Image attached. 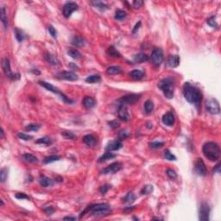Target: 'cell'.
<instances>
[{"instance_id":"1","label":"cell","mask_w":221,"mask_h":221,"mask_svg":"<svg viewBox=\"0 0 221 221\" xmlns=\"http://www.w3.org/2000/svg\"><path fill=\"white\" fill-rule=\"evenodd\" d=\"M183 94L184 97L191 104L199 106L202 99V94L200 91L195 86H192L188 82H186L183 86Z\"/></svg>"},{"instance_id":"2","label":"cell","mask_w":221,"mask_h":221,"mask_svg":"<svg viewBox=\"0 0 221 221\" xmlns=\"http://www.w3.org/2000/svg\"><path fill=\"white\" fill-rule=\"evenodd\" d=\"M88 212H91L92 213L93 216L96 217H103V216H107L112 213L111 206L107 203H98V204H92V205H88L80 215V219Z\"/></svg>"},{"instance_id":"3","label":"cell","mask_w":221,"mask_h":221,"mask_svg":"<svg viewBox=\"0 0 221 221\" xmlns=\"http://www.w3.org/2000/svg\"><path fill=\"white\" fill-rule=\"evenodd\" d=\"M202 151L204 156L211 162H216L220 156V148L217 143L207 142L203 145Z\"/></svg>"},{"instance_id":"4","label":"cell","mask_w":221,"mask_h":221,"mask_svg":"<svg viewBox=\"0 0 221 221\" xmlns=\"http://www.w3.org/2000/svg\"><path fill=\"white\" fill-rule=\"evenodd\" d=\"M158 87L163 91L164 96L172 98L174 93V80L171 77H167L158 82Z\"/></svg>"},{"instance_id":"5","label":"cell","mask_w":221,"mask_h":221,"mask_svg":"<svg viewBox=\"0 0 221 221\" xmlns=\"http://www.w3.org/2000/svg\"><path fill=\"white\" fill-rule=\"evenodd\" d=\"M38 83L42 86L44 88H46L47 90L49 91V92H53V93H55V94H58V95H60L61 96V99L66 102V103H67V104H73L74 103V101L73 100H71V99H69V98H67L66 97V95H64L61 91L58 89L57 87H55V86H53L52 84H50L49 82H46V81H39Z\"/></svg>"},{"instance_id":"6","label":"cell","mask_w":221,"mask_h":221,"mask_svg":"<svg viewBox=\"0 0 221 221\" xmlns=\"http://www.w3.org/2000/svg\"><path fill=\"white\" fill-rule=\"evenodd\" d=\"M2 67H3V71L5 74V76L10 79V80H17L20 78V74H13L11 72L10 69V62L9 58L4 57L2 61Z\"/></svg>"},{"instance_id":"7","label":"cell","mask_w":221,"mask_h":221,"mask_svg":"<svg viewBox=\"0 0 221 221\" xmlns=\"http://www.w3.org/2000/svg\"><path fill=\"white\" fill-rule=\"evenodd\" d=\"M141 98V94H128L123 96L118 100V105H122V106H127V105H133L137 103Z\"/></svg>"},{"instance_id":"8","label":"cell","mask_w":221,"mask_h":221,"mask_svg":"<svg viewBox=\"0 0 221 221\" xmlns=\"http://www.w3.org/2000/svg\"><path fill=\"white\" fill-rule=\"evenodd\" d=\"M206 111L213 115L219 114L220 112V107L219 102L215 98H209L205 102Z\"/></svg>"},{"instance_id":"9","label":"cell","mask_w":221,"mask_h":221,"mask_svg":"<svg viewBox=\"0 0 221 221\" xmlns=\"http://www.w3.org/2000/svg\"><path fill=\"white\" fill-rule=\"evenodd\" d=\"M210 211H211V209H210V206L208 205V203H206V202L201 203V205L200 206V210H199V219H200V220H209Z\"/></svg>"},{"instance_id":"10","label":"cell","mask_w":221,"mask_h":221,"mask_svg":"<svg viewBox=\"0 0 221 221\" xmlns=\"http://www.w3.org/2000/svg\"><path fill=\"white\" fill-rule=\"evenodd\" d=\"M163 51L161 49H155L152 53H151V56H150V60L152 61V63L156 66H160L163 61Z\"/></svg>"},{"instance_id":"11","label":"cell","mask_w":221,"mask_h":221,"mask_svg":"<svg viewBox=\"0 0 221 221\" xmlns=\"http://www.w3.org/2000/svg\"><path fill=\"white\" fill-rule=\"evenodd\" d=\"M79 9V5L74 2H67L63 6V16L68 18L72 13Z\"/></svg>"},{"instance_id":"12","label":"cell","mask_w":221,"mask_h":221,"mask_svg":"<svg viewBox=\"0 0 221 221\" xmlns=\"http://www.w3.org/2000/svg\"><path fill=\"white\" fill-rule=\"evenodd\" d=\"M122 169V163L119 162H116L110 164L109 166H107L106 168H105L102 171L101 174H116L118 171H120Z\"/></svg>"},{"instance_id":"13","label":"cell","mask_w":221,"mask_h":221,"mask_svg":"<svg viewBox=\"0 0 221 221\" xmlns=\"http://www.w3.org/2000/svg\"><path fill=\"white\" fill-rule=\"evenodd\" d=\"M118 115L120 120L123 122H127L130 120L131 116L128 112V109L126 106H122V105H118Z\"/></svg>"},{"instance_id":"14","label":"cell","mask_w":221,"mask_h":221,"mask_svg":"<svg viewBox=\"0 0 221 221\" xmlns=\"http://www.w3.org/2000/svg\"><path fill=\"white\" fill-rule=\"evenodd\" d=\"M56 78L60 79V80L69 81H75L78 80V76L74 74V73L70 72V71H62V72H60L56 75Z\"/></svg>"},{"instance_id":"15","label":"cell","mask_w":221,"mask_h":221,"mask_svg":"<svg viewBox=\"0 0 221 221\" xmlns=\"http://www.w3.org/2000/svg\"><path fill=\"white\" fill-rule=\"evenodd\" d=\"M194 169H195V171L199 174V175H201V176H205L207 174V170H206V168H205V163L204 161L201 159V158H198L197 161L195 162L194 164Z\"/></svg>"},{"instance_id":"16","label":"cell","mask_w":221,"mask_h":221,"mask_svg":"<svg viewBox=\"0 0 221 221\" xmlns=\"http://www.w3.org/2000/svg\"><path fill=\"white\" fill-rule=\"evenodd\" d=\"M123 146L121 140H114L110 142L106 147V151H114V150H118L119 149H121Z\"/></svg>"},{"instance_id":"17","label":"cell","mask_w":221,"mask_h":221,"mask_svg":"<svg viewBox=\"0 0 221 221\" xmlns=\"http://www.w3.org/2000/svg\"><path fill=\"white\" fill-rule=\"evenodd\" d=\"M163 123L167 126H173L174 123V116L171 112H168L163 116Z\"/></svg>"},{"instance_id":"18","label":"cell","mask_w":221,"mask_h":221,"mask_svg":"<svg viewBox=\"0 0 221 221\" xmlns=\"http://www.w3.org/2000/svg\"><path fill=\"white\" fill-rule=\"evenodd\" d=\"M82 105L86 109H92L93 107L96 106V101L92 97L86 96L82 100Z\"/></svg>"},{"instance_id":"19","label":"cell","mask_w":221,"mask_h":221,"mask_svg":"<svg viewBox=\"0 0 221 221\" xmlns=\"http://www.w3.org/2000/svg\"><path fill=\"white\" fill-rule=\"evenodd\" d=\"M168 64L170 67H176L180 64V56L178 55H170L168 59Z\"/></svg>"},{"instance_id":"20","label":"cell","mask_w":221,"mask_h":221,"mask_svg":"<svg viewBox=\"0 0 221 221\" xmlns=\"http://www.w3.org/2000/svg\"><path fill=\"white\" fill-rule=\"evenodd\" d=\"M82 140H83V143H86V145L91 146V147H92V146H94L96 144V138H95V137L92 136V135H91V134L84 136Z\"/></svg>"},{"instance_id":"21","label":"cell","mask_w":221,"mask_h":221,"mask_svg":"<svg viewBox=\"0 0 221 221\" xmlns=\"http://www.w3.org/2000/svg\"><path fill=\"white\" fill-rule=\"evenodd\" d=\"M39 182H40V185L43 188H49V187L53 186V184H54L53 180H51L50 178H49V177L45 176V175H41L40 176Z\"/></svg>"},{"instance_id":"22","label":"cell","mask_w":221,"mask_h":221,"mask_svg":"<svg viewBox=\"0 0 221 221\" xmlns=\"http://www.w3.org/2000/svg\"><path fill=\"white\" fill-rule=\"evenodd\" d=\"M130 77L132 78L133 80H136V81H138L141 80L144 77V72L142 71V70H138V69H136V70H133L129 73Z\"/></svg>"},{"instance_id":"23","label":"cell","mask_w":221,"mask_h":221,"mask_svg":"<svg viewBox=\"0 0 221 221\" xmlns=\"http://www.w3.org/2000/svg\"><path fill=\"white\" fill-rule=\"evenodd\" d=\"M149 60V57L146 54H143V53L137 54L134 57V61L137 62V63H143V62L147 61Z\"/></svg>"},{"instance_id":"24","label":"cell","mask_w":221,"mask_h":221,"mask_svg":"<svg viewBox=\"0 0 221 221\" xmlns=\"http://www.w3.org/2000/svg\"><path fill=\"white\" fill-rule=\"evenodd\" d=\"M121 73H122V68L118 66H112V67H109L106 69V74L109 75L119 74Z\"/></svg>"},{"instance_id":"25","label":"cell","mask_w":221,"mask_h":221,"mask_svg":"<svg viewBox=\"0 0 221 221\" xmlns=\"http://www.w3.org/2000/svg\"><path fill=\"white\" fill-rule=\"evenodd\" d=\"M44 57L46 59V61L49 62V64H51V65L57 66L60 64L59 60H58L57 58L55 57V55H51V54H46V55H44Z\"/></svg>"},{"instance_id":"26","label":"cell","mask_w":221,"mask_h":221,"mask_svg":"<svg viewBox=\"0 0 221 221\" xmlns=\"http://www.w3.org/2000/svg\"><path fill=\"white\" fill-rule=\"evenodd\" d=\"M22 158H23L24 161L27 162V163H38L37 157L32 155V154H29V153L24 154V155H23Z\"/></svg>"},{"instance_id":"27","label":"cell","mask_w":221,"mask_h":221,"mask_svg":"<svg viewBox=\"0 0 221 221\" xmlns=\"http://www.w3.org/2000/svg\"><path fill=\"white\" fill-rule=\"evenodd\" d=\"M117 156L116 154H113L112 152L111 151H106L103 156H101L99 158H98V163H103V162H106V161H108L110 159H113Z\"/></svg>"},{"instance_id":"28","label":"cell","mask_w":221,"mask_h":221,"mask_svg":"<svg viewBox=\"0 0 221 221\" xmlns=\"http://www.w3.org/2000/svg\"><path fill=\"white\" fill-rule=\"evenodd\" d=\"M1 21H2V24L4 25V29H8V18H7V15H6V10L5 8L3 6L1 7Z\"/></svg>"},{"instance_id":"29","label":"cell","mask_w":221,"mask_h":221,"mask_svg":"<svg viewBox=\"0 0 221 221\" xmlns=\"http://www.w3.org/2000/svg\"><path fill=\"white\" fill-rule=\"evenodd\" d=\"M107 54H108V55L109 56H111V57H113V58H121L122 57V55H121V54L117 50V49H115L113 46H111V47H109L108 49H107Z\"/></svg>"},{"instance_id":"30","label":"cell","mask_w":221,"mask_h":221,"mask_svg":"<svg viewBox=\"0 0 221 221\" xmlns=\"http://www.w3.org/2000/svg\"><path fill=\"white\" fill-rule=\"evenodd\" d=\"M143 108H144V112L147 114H150L154 110V103L151 100H147L143 105Z\"/></svg>"},{"instance_id":"31","label":"cell","mask_w":221,"mask_h":221,"mask_svg":"<svg viewBox=\"0 0 221 221\" xmlns=\"http://www.w3.org/2000/svg\"><path fill=\"white\" fill-rule=\"evenodd\" d=\"M91 4H92L94 7L99 9L101 10H106L109 8L107 4H106L105 3H103L101 1H92L91 2Z\"/></svg>"},{"instance_id":"32","label":"cell","mask_w":221,"mask_h":221,"mask_svg":"<svg viewBox=\"0 0 221 221\" xmlns=\"http://www.w3.org/2000/svg\"><path fill=\"white\" fill-rule=\"evenodd\" d=\"M86 81L87 83H98V82L101 81V77L99 74H92L88 76L86 79Z\"/></svg>"},{"instance_id":"33","label":"cell","mask_w":221,"mask_h":221,"mask_svg":"<svg viewBox=\"0 0 221 221\" xmlns=\"http://www.w3.org/2000/svg\"><path fill=\"white\" fill-rule=\"evenodd\" d=\"M72 43L73 45L76 46V47H83L86 43L85 40L82 38V37H80V36H74L72 40Z\"/></svg>"},{"instance_id":"34","label":"cell","mask_w":221,"mask_h":221,"mask_svg":"<svg viewBox=\"0 0 221 221\" xmlns=\"http://www.w3.org/2000/svg\"><path fill=\"white\" fill-rule=\"evenodd\" d=\"M67 54H68L69 56H71V57L74 58V59H76V60L81 58V54L77 49H70L67 51Z\"/></svg>"},{"instance_id":"35","label":"cell","mask_w":221,"mask_h":221,"mask_svg":"<svg viewBox=\"0 0 221 221\" xmlns=\"http://www.w3.org/2000/svg\"><path fill=\"white\" fill-rule=\"evenodd\" d=\"M123 200L124 202H127V203H133L135 200H136V196H135V194L132 193V192H130V193H128L125 196L123 197Z\"/></svg>"},{"instance_id":"36","label":"cell","mask_w":221,"mask_h":221,"mask_svg":"<svg viewBox=\"0 0 221 221\" xmlns=\"http://www.w3.org/2000/svg\"><path fill=\"white\" fill-rule=\"evenodd\" d=\"M36 143H41V144H45V145H50L53 143V140L51 139L49 137H41L39 139L35 141Z\"/></svg>"},{"instance_id":"37","label":"cell","mask_w":221,"mask_h":221,"mask_svg":"<svg viewBox=\"0 0 221 221\" xmlns=\"http://www.w3.org/2000/svg\"><path fill=\"white\" fill-rule=\"evenodd\" d=\"M115 19L116 20H123V18L126 17V12L123 10H116V13H115Z\"/></svg>"},{"instance_id":"38","label":"cell","mask_w":221,"mask_h":221,"mask_svg":"<svg viewBox=\"0 0 221 221\" xmlns=\"http://www.w3.org/2000/svg\"><path fill=\"white\" fill-rule=\"evenodd\" d=\"M153 190H154V188H153L152 185H145V186H143V188H142L140 193L143 195H144V194H151L153 192Z\"/></svg>"},{"instance_id":"39","label":"cell","mask_w":221,"mask_h":221,"mask_svg":"<svg viewBox=\"0 0 221 221\" xmlns=\"http://www.w3.org/2000/svg\"><path fill=\"white\" fill-rule=\"evenodd\" d=\"M60 159H61V156H47V157H45V158H44L43 163L46 164L51 163H54V162L59 161Z\"/></svg>"},{"instance_id":"40","label":"cell","mask_w":221,"mask_h":221,"mask_svg":"<svg viewBox=\"0 0 221 221\" xmlns=\"http://www.w3.org/2000/svg\"><path fill=\"white\" fill-rule=\"evenodd\" d=\"M15 35H16V38L18 42H22V41H24V32L21 30L16 28L15 29Z\"/></svg>"},{"instance_id":"41","label":"cell","mask_w":221,"mask_h":221,"mask_svg":"<svg viewBox=\"0 0 221 221\" xmlns=\"http://www.w3.org/2000/svg\"><path fill=\"white\" fill-rule=\"evenodd\" d=\"M41 128V125L38 123H30L25 127V130L28 131H37Z\"/></svg>"},{"instance_id":"42","label":"cell","mask_w":221,"mask_h":221,"mask_svg":"<svg viewBox=\"0 0 221 221\" xmlns=\"http://www.w3.org/2000/svg\"><path fill=\"white\" fill-rule=\"evenodd\" d=\"M7 177H8V169L6 168H4L0 171V180H1V182H4L5 180H7Z\"/></svg>"},{"instance_id":"43","label":"cell","mask_w":221,"mask_h":221,"mask_svg":"<svg viewBox=\"0 0 221 221\" xmlns=\"http://www.w3.org/2000/svg\"><path fill=\"white\" fill-rule=\"evenodd\" d=\"M61 135H62L65 138H67V139H72V140L76 139V136L74 135L73 132H71V131H61Z\"/></svg>"},{"instance_id":"44","label":"cell","mask_w":221,"mask_h":221,"mask_svg":"<svg viewBox=\"0 0 221 221\" xmlns=\"http://www.w3.org/2000/svg\"><path fill=\"white\" fill-rule=\"evenodd\" d=\"M164 156L169 161H176V156H174V155H173L169 149H166L164 151Z\"/></svg>"},{"instance_id":"45","label":"cell","mask_w":221,"mask_h":221,"mask_svg":"<svg viewBox=\"0 0 221 221\" xmlns=\"http://www.w3.org/2000/svg\"><path fill=\"white\" fill-rule=\"evenodd\" d=\"M129 136H130L129 132L127 131H125V130H122V131H120L118 132V138H119V140L126 139V138L129 137Z\"/></svg>"},{"instance_id":"46","label":"cell","mask_w":221,"mask_h":221,"mask_svg":"<svg viewBox=\"0 0 221 221\" xmlns=\"http://www.w3.org/2000/svg\"><path fill=\"white\" fill-rule=\"evenodd\" d=\"M206 23H207V24L210 25V26L213 27V28L218 27V24H217V22H216L215 16H211L210 18H208V19L206 20Z\"/></svg>"},{"instance_id":"47","label":"cell","mask_w":221,"mask_h":221,"mask_svg":"<svg viewBox=\"0 0 221 221\" xmlns=\"http://www.w3.org/2000/svg\"><path fill=\"white\" fill-rule=\"evenodd\" d=\"M17 137L22 140H24V141H29V140H31L33 138L32 136H30L28 134H25V133H18L17 134Z\"/></svg>"},{"instance_id":"48","label":"cell","mask_w":221,"mask_h":221,"mask_svg":"<svg viewBox=\"0 0 221 221\" xmlns=\"http://www.w3.org/2000/svg\"><path fill=\"white\" fill-rule=\"evenodd\" d=\"M166 174H167V175H168L170 179H175V178L177 177V174H176V172H175L174 170H173V169H169L166 170Z\"/></svg>"},{"instance_id":"49","label":"cell","mask_w":221,"mask_h":221,"mask_svg":"<svg viewBox=\"0 0 221 221\" xmlns=\"http://www.w3.org/2000/svg\"><path fill=\"white\" fill-rule=\"evenodd\" d=\"M48 30H49V34L51 35L52 37H54V38H56L57 37V31H56V30L52 25H49V27H48Z\"/></svg>"},{"instance_id":"50","label":"cell","mask_w":221,"mask_h":221,"mask_svg":"<svg viewBox=\"0 0 221 221\" xmlns=\"http://www.w3.org/2000/svg\"><path fill=\"white\" fill-rule=\"evenodd\" d=\"M112 188V186L111 185H108V184H106V185H104V186H102V187H100V188H99V192H100V194H106L107 192L109 191V189Z\"/></svg>"},{"instance_id":"51","label":"cell","mask_w":221,"mask_h":221,"mask_svg":"<svg viewBox=\"0 0 221 221\" xmlns=\"http://www.w3.org/2000/svg\"><path fill=\"white\" fill-rule=\"evenodd\" d=\"M149 145L153 149H159V148H162L163 146L164 143L163 142H153V143H150Z\"/></svg>"},{"instance_id":"52","label":"cell","mask_w":221,"mask_h":221,"mask_svg":"<svg viewBox=\"0 0 221 221\" xmlns=\"http://www.w3.org/2000/svg\"><path fill=\"white\" fill-rule=\"evenodd\" d=\"M43 211L47 215H52L53 213H55V208L53 206H46V207L43 208Z\"/></svg>"},{"instance_id":"53","label":"cell","mask_w":221,"mask_h":221,"mask_svg":"<svg viewBox=\"0 0 221 221\" xmlns=\"http://www.w3.org/2000/svg\"><path fill=\"white\" fill-rule=\"evenodd\" d=\"M16 198L18 200H30V197L24 193H17L16 194Z\"/></svg>"},{"instance_id":"54","label":"cell","mask_w":221,"mask_h":221,"mask_svg":"<svg viewBox=\"0 0 221 221\" xmlns=\"http://www.w3.org/2000/svg\"><path fill=\"white\" fill-rule=\"evenodd\" d=\"M143 4V1H141V0H136V1H134L133 3H132V5H133V7L136 9L139 8L141 7L142 5Z\"/></svg>"},{"instance_id":"55","label":"cell","mask_w":221,"mask_h":221,"mask_svg":"<svg viewBox=\"0 0 221 221\" xmlns=\"http://www.w3.org/2000/svg\"><path fill=\"white\" fill-rule=\"evenodd\" d=\"M109 126L112 129H117L118 127H119V123L116 120H112L111 122H109Z\"/></svg>"},{"instance_id":"56","label":"cell","mask_w":221,"mask_h":221,"mask_svg":"<svg viewBox=\"0 0 221 221\" xmlns=\"http://www.w3.org/2000/svg\"><path fill=\"white\" fill-rule=\"evenodd\" d=\"M141 24H142V23H141V21H139L138 23H137V24L135 25V27H134V29L132 30V33L133 34H135V33L137 32L138 30H139V28L141 27Z\"/></svg>"},{"instance_id":"57","label":"cell","mask_w":221,"mask_h":221,"mask_svg":"<svg viewBox=\"0 0 221 221\" xmlns=\"http://www.w3.org/2000/svg\"><path fill=\"white\" fill-rule=\"evenodd\" d=\"M213 172H217L218 174H220V164H217L216 165V167L213 169Z\"/></svg>"},{"instance_id":"58","label":"cell","mask_w":221,"mask_h":221,"mask_svg":"<svg viewBox=\"0 0 221 221\" xmlns=\"http://www.w3.org/2000/svg\"><path fill=\"white\" fill-rule=\"evenodd\" d=\"M63 220H77V218H75V217H71V216H67V217H64L63 218Z\"/></svg>"},{"instance_id":"59","label":"cell","mask_w":221,"mask_h":221,"mask_svg":"<svg viewBox=\"0 0 221 221\" xmlns=\"http://www.w3.org/2000/svg\"><path fill=\"white\" fill-rule=\"evenodd\" d=\"M135 208H136V206H127V207L123 208V211L124 212H130V211H133Z\"/></svg>"},{"instance_id":"60","label":"cell","mask_w":221,"mask_h":221,"mask_svg":"<svg viewBox=\"0 0 221 221\" xmlns=\"http://www.w3.org/2000/svg\"><path fill=\"white\" fill-rule=\"evenodd\" d=\"M69 67H71L73 70H78L79 69V67H78V66H76L74 63H69V65H68Z\"/></svg>"},{"instance_id":"61","label":"cell","mask_w":221,"mask_h":221,"mask_svg":"<svg viewBox=\"0 0 221 221\" xmlns=\"http://www.w3.org/2000/svg\"><path fill=\"white\" fill-rule=\"evenodd\" d=\"M63 179L61 178V177H56V181H59V182H61V181H62Z\"/></svg>"},{"instance_id":"62","label":"cell","mask_w":221,"mask_h":221,"mask_svg":"<svg viewBox=\"0 0 221 221\" xmlns=\"http://www.w3.org/2000/svg\"><path fill=\"white\" fill-rule=\"evenodd\" d=\"M4 137V130L2 129V131H1V138H3Z\"/></svg>"},{"instance_id":"63","label":"cell","mask_w":221,"mask_h":221,"mask_svg":"<svg viewBox=\"0 0 221 221\" xmlns=\"http://www.w3.org/2000/svg\"><path fill=\"white\" fill-rule=\"evenodd\" d=\"M152 220H163V219H161V218H153Z\"/></svg>"}]
</instances>
